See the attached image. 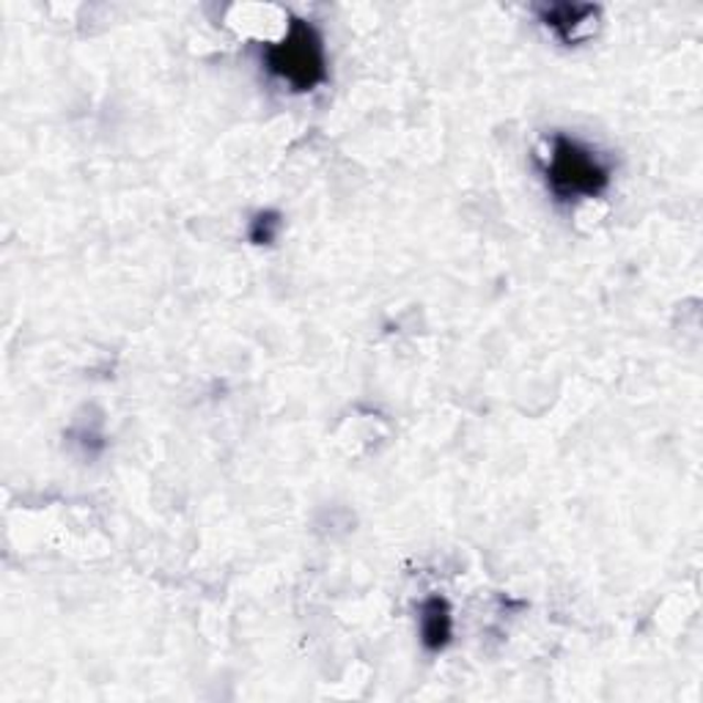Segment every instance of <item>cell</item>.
<instances>
[{
	"label": "cell",
	"mask_w": 703,
	"mask_h": 703,
	"mask_svg": "<svg viewBox=\"0 0 703 703\" xmlns=\"http://www.w3.org/2000/svg\"><path fill=\"white\" fill-rule=\"evenodd\" d=\"M542 177L558 201L596 199L610 188V162L583 140L555 132L542 157Z\"/></svg>",
	"instance_id": "cell-1"
},
{
	"label": "cell",
	"mask_w": 703,
	"mask_h": 703,
	"mask_svg": "<svg viewBox=\"0 0 703 703\" xmlns=\"http://www.w3.org/2000/svg\"><path fill=\"white\" fill-rule=\"evenodd\" d=\"M264 66L278 81L295 92H313L319 83L328 81V55L324 39L311 22L291 20L278 42L267 44L262 53Z\"/></svg>",
	"instance_id": "cell-2"
},
{
	"label": "cell",
	"mask_w": 703,
	"mask_h": 703,
	"mask_svg": "<svg viewBox=\"0 0 703 703\" xmlns=\"http://www.w3.org/2000/svg\"><path fill=\"white\" fill-rule=\"evenodd\" d=\"M454 638L451 605L443 596H429L420 605V640L429 651H443Z\"/></svg>",
	"instance_id": "cell-3"
},
{
	"label": "cell",
	"mask_w": 703,
	"mask_h": 703,
	"mask_svg": "<svg viewBox=\"0 0 703 703\" xmlns=\"http://www.w3.org/2000/svg\"><path fill=\"white\" fill-rule=\"evenodd\" d=\"M539 17H542V22L555 33V36L564 39V42H575L577 31L596 17V6L555 3V6H544V9H539Z\"/></svg>",
	"instance_id": "cell-4"
},
{
	"label": "cell",
	"mask_w": 703,
	"mask_h": 703,
	"mask_svg": "<svg viewBox=\"0 0 703 703\" xmlns=\"http://www.w3.org/2000/svg\"><path fill=\"white\" fill-rule=\"evenodd\" d=\"M278 228H280L278 215H273V212H264V215H258L256 221H253L251 239L256 242V245H267V242H273L275 236H278Z\"/></svg>",
	"instance_id": "cell-5"
}]
</instances>
